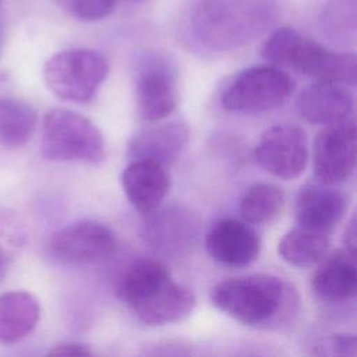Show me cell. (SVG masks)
Segmentation results:
<instances>
[{
  "mask_svg": "<svg viewBox=\"0 0 357 357\" xmlns=\"http://www.w3.org/2000/svg\"><path fill=\"white\" fill-rule=\"evenodd\" d=\"M276 0H199L185 22L187 42L206 53L234 50L276 21Z\"/></svg>",
  "mask_w": 357,
  "mask_h": 357,
  "instance_id": "1",
  "label": "cell"
},
{
  "mask_svg": "<svg viewBox=\"0 0 357 357\" xmlns=\"http://www.w3.org/2000/svg\"><path fill=\"white\" fill-rule=\"evenodd\" d=\"M212 304L233 319L255 328L273 329L287 324L297 311L294 287L273 275H248L216 283Z\"/></svg>",
  "mask_w": 357,
  "mask_h": 357,
  "instance_id": "2",
  "label": "cell"
},
{
  "mask_svg": "<svg viewBox=\"0 0 357 357\" xmlns=\"http://www.w3.org/2000/svg\"><path fill=\"white\" fill-rule=\"evenodd\" d=\"M261 54L266 61L290 67L317 82L354 85L357 57L350 52H335L300 35L294 28H278L264 42Z\"/></svg>",
  "mask_w": 357,
  "mask_h": 357,
  "instance_id": "3",
  "label": "cell"
},
{
  "mask_svg": "<svg viewBox=\"0 0 357 357\" xmlns=\"http://www.w3.org/2000/svg\"><path fill=\"white\" fill-rule=\"evenodd\" d=\"M40 153L47 160L99 165L105 160L106 145L89 119L70 109H53L43 119Z\"/></svg>",
  "mask_w": 357,
  "mask_h": 357,
  "instance_id": "4",
  "label": "cell"
},
{
  "mask_svg": "<svg viewBox=\"0 0 357 357\" xmlns=\"http://www.w3.org/2000/svg\"><path fill=\"white\" fill-rule=\"evenodd\" d=\"M106 57L91 49H68L53 54L43 67L49 91L61 100L89 102L106 79Z\"/></svg>",
  "mask_w": 357,
  "mask_h": 357,
  "instance_id": "5",
  "label": "cell"
},
{
  "mask_svg": "<svg viewBox=\"0 0 357 357\" xmlns=\"http://www.w3.org/2000/svg\"><path fill=\"white\" fill-rule=\"evenodd\" d=\"M294 91V81L282 70L258 66L243 70L226 85L220 102L236 113L258 114L280 107Z\"/></svg>",
  "mask_w": 357,
  "mask_h": 357,
  "instance_id": "6",
  "label": "cell"
},
{
  "mask_svg": "<svg viewBox=\"0 0 357 357\" xmlns=\"http://www.w3.org/2000/svg\"><path fill=\"white\" fill-rule=\"evenodd\" d=\"M117 248L113 231L96 220H77L56 230L49 238L54 259L70 266H89L109 261Z\"/></svg>",
  "mask_w": 357,
  "mask_h": 357,
  "instance_id": "7",
  "label": "cell"
},
{
  "mask_svg": "<svg viewBox=\"0 0 357 357\" xmlns=\"http://www.w3.org/2000/svg\"><path fill=\"white\" fill-rule=\"evenodd\" d=\"M357 162V130L353 119L329 124L314 141L312 165L319 184L335 185L347 180Z\"/></svg>",
  "mask_w": 357,
  "mask_h": 357,
  "instance_id": "8",
  "label": "cell"
},
{
  "mask_svg": "<svg viewBox=\"0 0 357 357\" xmlns=\"http://www.w3.org/2000/svg\"><path fill=\"white\" fill-rule=\"evenodd\" d=\"M255 162L282 180L297 178L308 162V139L298 126L276 124L269 127L254 149Z\"/></svg>",
  "mask_w": 357,
  "mask_h": 357,
  "instance_id": "9",
  "label": "cell"
},
{
  "mask_svg": "<svg viewBox=\"0 0 357 357\" xmlns=\"http://www.w3.org/2000/svg\"><path fill=\"white\" fill-rule=\"evenodd\" d=\"M135 102L139 117L149 123L160 121L176 109V74L163 57L149 56L141 63L135 82Z\"/></svg>",
  "mask_w": 357,
  "mask_h": 357,
  "instance_id": "10",
  "label": "cell"
},
{
  "mask_svg": "<svg viewBox=\"0 0 357 357\" xmlns=\"http://www.w3.org/2000/svg\"><path fill=\"white\" fill-rule=\"evenodd\" d=\"M141 231L144 240L156 251L177 255L195 244L199 218L192 209L181 205L158 208L145 216Z\"/></svg>",
  "mask_w": 357,
  "mask_h": 357,
  "instance_id": "11",
  "label": "cell"
},
{
  "mask_svg": "<svg viewBox=\"0 0 357 357\" xmlns=\"http://www.w3.org/2000/svg\"><path fill=\"white\" fill-rule=\"evenodd\" d=\"M209 257L226 266H245L261 252L258 233L245 222L226 218L216 220L205 236Z\"/></svg>",
  "mask_w": 357,
  "mask_h": 357,
  "instance_id": "12",
  "label": "cell"
},
{
  "mask_svg": "<svg viewBox=\"0 0 357 357\" xmlns=\"http://www.w3.org/2000/svg\"><path fill=\"white\" fill-rule=\"evenodd\" d=\"M190 128L183 120L156 124L134 134L127 142V156L132 160H146L163 167L173 163L184 151Z\"/></svg>",
  "mask_w": 357,
  "mask_h": 357,
  "instance_id": "13",
  "label": "cell"
},
{
  "mask_svg": "<svg viewBox=\"0 0 357 357\" xmlns=\"http://www.w3.org/2000/svg\"><path fill=\"white\" fill-rule=\"evenodd\" d=\"M194 291L172 278L128 308L146 325H167L185 319L195 308Z\"/></svg>",
  "mask_w": 357,
  "mask_h": 357,
  "instance_id": "14",
  "label": "cell"
},
{
  "mask_svg": "<svg viewBox=\"0 0 357 357\" xmlns=\"http://www.w3.org/2000/svg\"><path fill=\"white\" fill-rule=\"evenodd\" d=\"M347 208L343 192L333 185H304L296 198V220L300 227L329 234L342 220Z\"/></svg>",
  "mask_w": 357,
  "mask_h": 357,
  "instance_id": "15",
  "label": "cell"
},
{
  "mask_svg": "<svg viewBox=\"0 0 357 357\" xmlns=\"http://www.w3.org/2000/svg\"><path fill=\"white\" fill-rule=\"evenodd\" d=\"M121 187L128 202L144 216L160 208L170 178L166 167L146 160H132L121 172Z\"/></svg>",
  "mask_w": 357,
  "mask_h": 357,
  "instance_id": "16",
  "label": "cell"
},
{
  "mask_svg": "<svg viewBox=\"0 0 357 357\" xmlns=\"http://www.w3.org/2000/svg\"><path fill=\"white\" fill-rule=\"evenodd\" d=\"M311 287L324 301L342 303L354 298L357 293L356 255L344 248L326 252L317 264Z\"/></svg>",
  "mask_w": 357,
  "mask_h": 357,
  "instance_id": "17",
  "label": "cell"
},
{
  "mask_svg": "<svg viewBox=\"0 0 357 357\" xmlns=\"http://www.w3.org/2000/svg\"><path fill=\"white\" fill-rule=\"evenodd\" d=\"M296 106L305 121L329 126L351 119L354 100L344 85L314 82L298 93Z\"/></svg>",
  "mask_w": 357,
  "mask_h": 357,
  "instance_id": "18",
  "label": "cell"
},
{
  "mask_svg": "<svg viewBox=\"0 0 357 357\" xmlns=\"http://www.w3.org/2000/svg\"><path fill=\"white\" fill-rule=\"evenodd\" d=\"M40 305L38 298L24 290L0 296V343L14 344L25 339L38 325Z\"/></svg>",
  "mask_w": 357,
  "mask_h": 357,
  "instance_id": "19",
  "label": "cell"
},
{
  "mask_svg": "<svg viewBox=\"0 0 357 357\" xmlns=\"http://www.w3.org/2000/svg\"><path fill=\"white\" fill-rule=\"evenodd\" d=\"M329 234L304 227L289 230L278 244L280 258L296 268L317 265L328 252Z\"/></svg>",
  "mask_w": 357,
  "mask_h": 357,
  "instance_id": "20",
  "label": "cell"
},
{
  "mask_svg": "<svg viewBox=\"0 0 357 357\" xmlns=\"http://www.w3.org/2000/svg\"><path fill=\"white\" fill-rule=\"evenodd\" d=\"M170 278V271L163 262L156 259H138L128 265L121 273L116 293L119 298L130 307Z\"/></svg>",
  "mask_w": 357,
  "mask_h": 357,
  "instance_id": "21",
  "label": "cell"
},
{
  "mask_svg": "<svg viewBox=\"0 0 357 357\" xmlns=\"http://www.w3.org/2000/svg\"><path fill=\"white\" fill-rule=\"evenodd\" d=\"M36 110L25 100L0 98V144L7 148L25 145L35 132Z\"/></svg>",
  "mask_w": 357,
  "mask_h": 357,
  "instance_id": "22",
  "label": "cell"
},
{
  "mask_svg": "<svg viewBox=\"0 0 357 357\" xmlns=\"http://www.w3.org/2000/svg\"><path fill=\"white\" fill-rule=\"evenodd\" d=\"M283 205L284 194L278 185L255 183L241 197L240 215L248 225H266L280 215Z\"/></svg>",
  "mask_w": 357,
  "mask_h": 357,
  "instance_id": "23",
  "label": "cell"
},
{
  "mask_svg": "<svg viewBox=\"0 0 357 357\" xmlns=\"http://www.w3.org/2000/svg\"><path fill=\"white\" fill-rule=\"evenodd\" d=\"M24 241V230L18 216L10 209L0 208V280L7 273L15 251Z\"/></svg>",
  "mask_w": 357,
  "mask_h": 357,
  "instance_id": "24",
  "label": "cell"
},
{
  "mask_svg": "<svg viewBox=\"0 0 357 357\" xmlns=\"http://www.w3.org/2000/svg\"><path fill=\"white\" fill-rule=\"evenodd\" d=\"M325 29L339 39L354 35L356 31V0H333L324 15Z\"/></svg>",
  "mask_w": 357,
  "mask_h": 357,
  "instance_id": "25",
  "label": "cell"
},
{
  "mask_svg": "<svg viewBox=\"0 0 357 357\" xmlns=\"http://www.w3.org/2000/svg\"><path fill=\"white\" fill-rule=\"evenodd\" d=\"M56 4L73 18L79 21H98L107 17L113 8L112 0H54Z\"/></svg>",
  "mask_w": 357,
  "mask_h": 357,
  "instance_id": "26",
  "label": "cell"
},
{
  "mask_svg": "<svg viewBox=\"0 0 357 357\" xmlns=\"http://www.w3.org/2000/svg\"><path fill=\"white\" fill-rule=\"evenodd\" d=\"M310 357H357L356 336L346 333L326 335L312 344Z\"/></svg>",
  "mask_w": 357,
  "mask_h": 357,
  "instance_id": "27",
  "label": "cell"
},
{
  "mask_svg": "<svg viewBox=\"0 0 357 357\" xmlns=\"http://www.w3.org/2000/svg\"><path fill=\"white\" fill-rule=\"evenodd\" d=\"M45 357H96L93 351L81 343H60L52 347Z\"/></svg>",
  "mask_w": 357,
  "mask_h": 357,
  "instance_id": "28",
  "label": "cell"
},
{
  "mask_svg": "<svg viewBox=\"0 0 357 357\" xmlns=\"http://www.w3.org/2000/svg\"><path fill=\"white\" fill-rule=\"evenodd\" d=\"M144 357H191L187 349L176 343H158L145 351Z\"/></svg>",
  "mask_w": 357,
  "mask_h": 357,
  "instance_id": "29",
  "label": "cell"
},
{
  "mask_svg": "<svg viewBox=\"0 0 357 357\" xmlns=\"http://www.w3.org/2000/svg\"><path fill=\"white\" fill-rule=\"evenodd\" d=\"M343 244H344V250H347L349 252L356 255V252H357V236H356V219H354V216L350 219L349 225L344 229Z\"/></svg>",
  "mask_w": 357,
  "mask_h": 357,
  "instance_id": "30",
  "label": "cell"
},
{
  "mask_svg": "<svg viewBox=\"0 0 357 357\" xmlns=\"http://www.w3.org/2000/svg\"><path fill=\"white\" fill-rule=\"evenodd\" d=\"M112 1H114V3H116V0H112Z\"/></svg>",
  "mask_w": 357,
  "mask_h": 357,
  "instance_id": "31",
  "label": "cell"
},
{
  "mask_svg": "<svg viewBox=\"0 0 357 357\" xmlns=\"http://www.w3.org/2000/svg\"><path fill=\"white\" fill-rule=\"evenodd\" d=\"M135 1H138V0H135Z\"/></svg>",
  "mask_w": 357,
  "mask_h": 357,
  "instance_id": "32",
  "label": "cell"
}]
</instances>
